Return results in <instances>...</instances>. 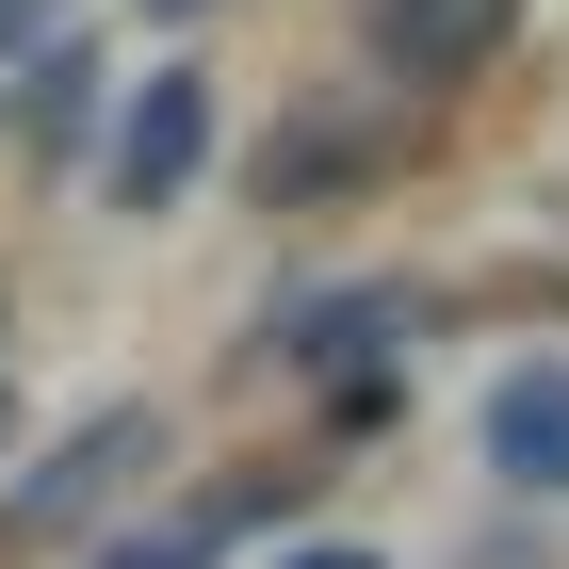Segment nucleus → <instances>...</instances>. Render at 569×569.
<instances>
[{
  "label": "nucleus",
  "mask_w": 569,
  "mask_h": 569,
  "mask_svg": "<svg viewBox=\"0 0 569 569\" xmlns=\"http://www.w3.org/2000/svg\"><path fill=\"white\" fill-rule=\"evenodd\" d=\"M488 472L505 488H569V358L488 375Z\"/></svg>",
  "instance_id": "4"
},
{
  "label": "nucleus",
  "mask_w": 569,
  "mask_h": 569,
  "mask_svg": "<svg viewBox=\"0 0 569 569\" xmlns=\"http://www.w3.org/2000/svg\"><path fill=\"white\" fill-rule=\"evenodd\" d=\"M163 17H196V0H163Z\"/></svg>",
  "instance_id": "9"
},
{
  "label": "nucleus",
  "mask_w": 569,
  "mask_h": 569,
  "mask_svg": "<svg viewBox=\"0 0 569 569\" xmlns=\"http://www.w3.org/2000/svg\"><path fill=\"white\" fill-rule=\"evenodd\" d=\"M228 537L212 521H163V537H114V553H82V569H212Z\"/></svg>",
  "instance_id": "5"
},
{
  "label": "nucleus",
  "mask_w": 569,
  "mask_h": 569,
  "mask_svg": "<svg viewBox=\"0 0 569 569\" xmlns=\"http://www.w3.org/2000/svg\"><path fill=\"white\" fill-rule=\"evenodd\" d=\"M17 17H33V0H0V33H17Z\"/></svg>",
  "instance_id": "7"
},
{
  "label": "nucleus",
  "mask_w": 569,
  "mask_h": 569,
  "mask_svg": "<svg viewBox=\"0 0 569 569\" xmlns=\"http://www.w3.org/2000/svg\"><path fill=\"white\" fill-rule=\"evenodd\" d=\"M147 456H163V407H98V423L66 439V456H49L33 488H17V537H66V521H98V505H114V488H131Z\"/></svg>",
  "instance_id": "3"
},
{
  "label": "nucleus",
  "mask_w": 569,
  "mask_h": 569,
  "mask_svg": "<svg viewBox=\"0 0 569 569\" xmlns=\"http://www.w3.org/2000/svg\"><path fill=\"white\" fill-rule=\"evenodd\" d=\"M212 163V82L196 66H163V82H131V131H114V212H179V179Z\"/></svg>",
  "instance_id": "1"
},
{
  "label": "nucleus",
  "mask_w": 569,
  "mask_h": 569,
  "mask_svg": "<svg viewBox=\"0 0 569 569\" xmlns=\"http://www.w3.org/2000/svg\"><path fill=\"white\" fill-rule=\"evenodd\" d=\"M293 569H375V553H358V537H326V553H293Z\"/></svg>",
  "instance_id": "6"
},
{
  "label": "nucleus",
  "mask_w": 569,
  "mask_h": 569,
  "mask_svg": "<svg viewBox=\"0 0 569 569\" xmlns=\"http://www.w3.org/2000/svg\"><path fill=\"white\" fill-rule=\"evenodd\" d=\"M0 439H17V391H0Z\"/></svg>",
  "instance_id": "8"
},
{
  "label": "nucleus",
  "mask_w": 569,
  "mask_h": 569,
  "mask_svg": "<svg viewBox=\"0 0 569 569\" xmlns=\"http://www.w3.org/2000/svg\"><path fill=\"white\" fill-rule=\"evenodd\" d=\"M358 33H375L391 82H472V66H505L521 0H358Z\"/></svg>",
  "instance_id": "2"
}]
</instances>
